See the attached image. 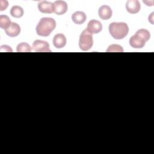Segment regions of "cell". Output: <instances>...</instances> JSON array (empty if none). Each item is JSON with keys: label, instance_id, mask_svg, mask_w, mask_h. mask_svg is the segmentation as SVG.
Returning a JSON list of instances; mask_svg holds the SVG:
<instances>
[{"label": "cell", "instance_id": "obj_4", "mask_svg": "<svg viewBox=\"0 0 154 154\" xmlns=\"http://www.w3.org/2000/svg\"><path fill=\"white\" fill-rule=\"evenodd\" d=\"M93 45V40L92 34H90L86 29L84 30L79 39V48L84 51H87L90 50Z\"/></svg>", "mask_w": 154, "mask_h": 154}, {"label": "cell", "instance_id": "obj_14", "mask_svg": "<svg viewBox=\"0 0 154 154\" xmlns=\"http://www.w3.org/2000/svg\"><path fill=\"white\" fill-rule=\"evenodd\" d=\"M24 13L23 8L19 5H14L10 10V14L16 18H20Z\"/></svg>", "mask_w": 154, "mask_h": 154}, {"label": "cell", "instance_id": "obj_9", "mask_svg": "<svg viewBox=\"0 0 154 154\" xmlns=\"http://www.w3.org/2000/svg\"><path fill=\"white\" fill-rule=\"evenodd\" d=\"M54 12L57 15H62L66 13L68 9L67 4L64 1H56L54 2Z\"/></svg>", "mask_w": 154, "mask_h": 154}, {"label": "cell", "instance_id": "obj_8", "mask_svg": "<svg viewBox=\"0 0 154 154\" xmlns=\"http://www.w3.org/2000/svg\"><path fill=\"white\" fill-rule=\"evenodd\" d=\"M141 8V5L137 0H128L126 3V9L131 14L138 13Z\"/></svg>", "mask_w": 154, "mask_h": 154}, {"label": "cell", "instance_id": "obj_3", "mask_svg": "<svg viewBox=\"0 0 154 154\" xmlns=\"http://www.w3.org/2000/svg\"><path fill=\"white\" fill-rule=\"evenodd\" d=\"M108 29L111 36L116 40L124 38L129 32V27L125 22H112L109 25Z\"/></svg>", "mask_w": 154, "mask_h": 154}, {"label": "cell", "instance_id": "obj_15", "mask_svg": "<svg viewBox=\"0 0 154 154\" xmlns=\"http://www.w3.org/2000/svg\"><path fill=\"white\" fill-rule=\"evenodd\" d=\"M11 22L8 16L1 15L0 16V27L5 30L11 25Z\"/></svg>", "mask_w": 154, "mask_h": 154}, {"label": "cell", "instance_id": "obj_2", "mask_svg": "<svg viewBox=\"0 0 154 154\" xmlns=\"http://www.w3.org/2000/svg\"><path fill=\"white\" fill-rule=\"evenodd\" d=\"M150 38V32L146 29H140L135 34L132 35L129 41V45L131 47L136 49L143 48Z\"/></svg>", "mask_w": 154, "mask_h": 154}, {"label": "cell", "instance_id": "obj_13", "mask_svg": "<svg viewBox=\"0 0 154 154\" xmlns=\"http://www.w3.org/2000/svg\"><path fill=\"white\" fill-rule=\"evenodd\" d=\"M87 19L86 14L81 11H78L73 13L72 15V19L73 22L77 25H81L84 23Z\"/></svg>", "mask_w": 154, "mask_h": 154}, {"label": "cell", "instance_id": "obj_17", "mask_svg": "<svg viewBox=\"0 0 154 154\" xmlns=\"http://www.w3.org/2000/svg\"><path fill=\"white\" fill-rule=\"evenodd\" d=\"M106 52H123V49L122 46H121L120 45L113 44V45H111L110 46H108V48L106 50Z\"/></svg>", "mask_w": 154, "mask_h": 154}, {"label": "cell", "instance_id": "obj_16", "mask_svg": "<svg viewBox=\"0 0 154 154\" xmlns=\"http://www.w3.org/2000/svg\"><path fill=\"white\" fill-rule=\"evenodd\" d=\"M16 51L18 52H30L32 51V48L27 43L22 42L17 46Z\"/></svg>", "mask_w": 154, "mask_h": 154}, {"label": "cell", "instance_id": "obj_12", "mask_svg": "<svg viewBox=\"0 0 154 154\" xmlns=\"http://www.w3.org/2000/svg\"><path fill=\"white\" fill-rule=\"evenodd\" d=\"M20 30V27L17 23L11 22L10 26L5 30V32L7 35L11 37H14L19 35Z\"/></svg>", "mask_w": 154, "mask_h": 154}, {"label": "cell", "instance_id": "obj_1", "mask_svg": "<svg viewBox=\"0 0 154 154\" xmlns=\"http://www.w3.org/2000/svg\"><path fill=\"white\" fill-rule=\"evenodd\" d=\"M56 22L52 17H42L36 26L37 34L42 37H47L54 30Z\"/></svg>", "mask_w": 154, "mask_h": 154}, {"label": "cell", "instance_id": "obj_11", "mask_svg": "<svg viewBox=\"0 0 154 154\" xmlns=\"http://www.w3.org/2000/svg\"><path fill=\"white\" fill-rule=\"evenodd\" d=\"M67 43V40L66 36L61 33L57 34L54 35L53 38V44L54 46L58 49L63 48L65 46Z\"/></svg>", "mask_w": 154, "mask_h": 154}, {"label": "cell", "instance_id": "obj_5", "mask_svg": "<svg viewBox=\"0 0 154 154\" xmlns=\"http://www.w3.org/2000/svg\"><path fill=\"white\" fill-rule=\"evenodd\" d=\"M35 52H51L49 49V44L44 40H35L32 43V48Z\"/></svg>", "mask_w": 154, "mask_h": 154}, {"label": "cell", "instance_id": "obj_18", "mask_svg": "<svg viewBox=\"0 0 154 154\" xmlns=\"http://www.w3.org/2000/svg\"><path fill=\"white\" fill-rule=\"evenodd\" d=\"M0 11L5 10L8 5V2L7 1H0Z\"/></svg>", "mask_w": 154, "mask_h": 154}, {"label": "cell", "instance_id": "obj_10", "mask_svg": "<svg viewBox=\"0 0 154 154\" xmlns=\"http://www.w3.org/2000/svg\"><path fill=\"white\" fill-rule=\"evenodd\" d=\"M98 14L101 19L108 20L111 17L112 11L109 6L107 5H103L99 8Z\"/></svg>", "mask_w": 154, "mask_h": 154}, {"label": "cell", "instance_id": "obj_7", "mask_svg": "<svg viewBox=\"0 0 154 154\" xmlns=\"http://www.w3.org/2000/svg\"><path fill=\"white\" fill-rule=\"evenodd\" d=\"M38 10L43 13L51 14L54 12V4L46 1H40L37 5Z\"/></svg>", "mask_w": 154, "mask_h": 154}, {"label": "cell", "instance_id": "obj_6", "mask_svg": "<svg viewBox=\"0 0 154 154\" xmlns=\"http://www.w3.org/2000/svg\"><path fill=\"white\" fill-rule=\"evenodd\" d=\"M86 29L91 34H97L102 29V25L101 22L96 19H92L89 21Z\"/></svg>", "mask_w": 154, "mask_h": 154}]
</instances>
